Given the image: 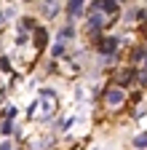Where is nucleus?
<instances>
[{
  "label": "nucleus",
  "mask_w": 147,
  "mask_h": 150,
  "mask_svg": "<svg viewBox=\"0 0 147 150\" xmlns=\"http://www.w3.org/2000/svg\"><path fill=\"white\" fill-rule=\"evenodd\" d=\"M118 46H120V38H118V35H107V38H99V40H94V48H96L102 56H115Z\"/></svg>",
  "instance_id": "f257e3e1"
},
{
  "label": "nucleus",
  "mask_w": 147,
  "mask_h": 150,
  "mask_svg": "<svg viewBox=\"0 0 147 150\" xmlns=\"http://www.w3.org/2000/svg\"><path fill=\"white\" fill-rule=\"evenodd\" d=\"M32 40H35V46H38V48L48 46V30H46V27H38V30H35V35H32Z\"/></svg>",
  "instance_id": "0eeeda50"
},
{
  "label": "nucleus",
  "mask_w": 147,
  "mask_h": 150,
  "mask_svg": "<svg viewBox=\"0 0 147 150\" xmlns=\"http://www.w3.org/2000/svg\"><path fill=\"white\" fill-rule=\"evenodd\" d=\"M123 102H126V91L120 86H113V88L104 91V105L107 107H120Z\"/></svg>",
  "instance_id": "f03ea898"
},
{
  "label": "nucleus",
  "mask_w": 147,
  "mask_h": 150,
  "mask_svg": "<svg viewBox=\"0 0 147 150\" xmlns=\"http://www.w3.org/2000/svg\"><path fill=\"white\" fill-rule=\"evenodd\" d=\"M118 3H128V0H118Z\"/></svg>",
  "instance_id": "a211bd4d"
},
{
  "label": "nucleus",
  "mask_w": 147,
  "mask_h": 150,
  "mask_svg": "<svg viewBox=\"0 0 147 150\" xmlns=\"http://www.w3.org/2000/svg\"><path fill=\"white\" fill-rule=\"evenodd\" d=\"M0 70H6V72L11 70V59H8V56H3V59H0Z\"/></svg>",
  "instance_id": "4468645a"
},
{
  "label": "nucleus",
  "mask_w": 147,
  "mask_h": 150,
  "mask_svg": "<svg viewBox=\"0 0 147 150\" xmlns=\"http://www.w3.org/2000/svg\"><path fill=\"white\" fill-rule=\"evenodd\" d=\"M0 150H13V147H11L8 142H6V145H0Z\"/></svg>",
  "instance_id": "dca6fc26"
},
{
  "label": "nucleus",
  "mask_w": 147,
  "mask_h": 150,
  "mask_svg": "<svg viewBox=\"0 0 147 150\" xmlns=\"http://www.w3.org/2000/svg\"><path fill=\"white\" fill-rule=\"evenodd\" d=\"M53 3H56V0H46V6H53Z\"/></svg>",
  "instance_id": "f3484780"
},
{
  "label": "nucleus",
  "mask_w": 147,
  "mask_h": 150,
  "mask_svg": "<svg viewBox=\"0 0 147 150\" xmlns=\"http://www.w3.org/2000/svg\"><path fill=\"white\" fill-rule=\"evenodd\" d=\"M75 126V118H64V121H59V129L62 131H67V129H72Z\"/></svg>",
  "instance_id": "f8f14e48"
},
{
  "label": "nucleus",
  "mask_w": 147,
  "mask_h": 150,
  "mask_svg": "<svg viewBox=\"0 0 147 150\" xmlns=\"http://www.w3.org/2000/svg\"><path fill=\"white\" fill-rule=\"evenodd\" d=\"M83 6H86V0H70V3H67V19H70V24H72V19H78L83 13Z\"/></svg>",
  "instance_id": "7ed1b4c3"
},
{
  "label": "nucleus",
  "mask_w": 147,
  "mask_h": 150,
  "mask_svg": "<svg viewBox=\"0 0 147 150\" xmlns=\"http://www.w3.org/2000/svg\"><path fill=\"white\" fill-rule=\"evenodd\" d=\"M134 78H136V67H134V64H128V67L118 75V83H115V86H120V88H123V86H128V83H131Z\"/></svg>",
  "instance_id": "20e7f679"
},
{
  "label": "nucleus",
  "mask_w": 147,
  "mask_h": 150,
  "mask_svg": "<svg viewBox=\"0 0 147 150\" xmlns=\"http://www.w3.org/2000/svg\"><path fill=\"white\" fill-rule=\"evenodd\" d=\"M102 13L115 19V16L120 13V3H118V0H102Z\"/></svg>",
  "instance_id": "39448f33"
},
{
  "label": "nucleus",
  "mask_w": 147,
  "mask_h": 150,
  "mask_svg": "<svg viewBox=\"0 0 147 150\" xmlns=\"http://www.w3.org/2000/svg\"><path fill=\"white\" fill-rule=\"evenodd\" d=\"M144 51H147V46H144Z\"/></svg>",
  "instance_id": "6ab92c4d"
},
{
  "label": "nucleus",
  "mask_w": 147,
  "mask_h": 150,
  "mask_svg": "<svg viewBox=\"0 0 147 150\" xmlns=\"http://www.w3.org/2000/svg\"><path fill=\"white\" fill-rule=\"evenodd\" d=\"M3 118H6V121L16 118V107H8V110H3Z\"/></svg>",
  "instance_id": "ddd939ff"
},
{
  "label": "nucleus",
  "mask_w": 147,
  "mask_h": 150,
  "mask_svg": "<svg viewBox=\"0 0 147 150\" xmlns=\"http://www.w3.org/2000/svg\"><path fill=\"white\" fill-rule=\"evenodd\" d=\"M19 27H22V30H32V32L38 30V24H35V19H22V24H19Z\"/></svg>",
  "instance_id": "9b49d317"
},
{
  "label": "nucleus",
  "mask_w": 147,
  "mask_h": 150,
  "mask_svg": "<svg viewBox=\"0 0 147 150\" xmlns=\"http://www.w3.org/2000/svg\"><path fill=\"white\" fill-rule=\"evenodd\" d=\"M0 131H3V134H11V131H13V126H11V121H3V129H0Z\"/></svg>",
  "instance_id": "2eb2a0df"
},
{
  "label": "nucleus",
  "mask_w": 147,
  "mask_h": 150,
  "mask_svg": "<svg viewBox=\"0 0 147 150\" xmlns=\"http://www.w3.org/2000/svg\"><path fill=\"white\" fill-rule=\"evenodd\" d=\"M144 62H147V51H144V46H134V48H131V64L139 67V64H144Z\"/></svg>",
  "instance_id": "423d86ee"
},
{
  "label": "nucleus",
  "mask_w": 147,
  "mask_h": 150,
  "mask_svg": "<svg viewBox=\"0 0 147 150\" xmlns=\"http://www.w3.org/2000/svg\"><path fill=\"white\" fill-rule=\"evenodd\" d=\"M72 38H75V27H72V24H64L62 30H59V40H72Z\"/></svg>",
  "instance_id": "6e6552de"
},
{
  "label": "nucleus",
  "mask_w": 147,
  "mask_h": 150,
  "mask_svg": "<svg viewBox=\"0 0 147 150\" xmlns=\"http://www.w3.org/2000/svg\"><path fill=\"white\" fill-rule=\"evenodd\" d=\"M131 145H134L136 150H147V131H142V134H136V137L131 139Z\"/></svg>",
  "instance_id": "9d476101"
},
{
  "label": "nucleus",
  "mask_w": 147,
  "mask_h": 150,
  "mask_svg": "<svg viewBox=\"0 0 147 150\" xmlns=\"http://www.w3.org/2000/svg\"><path fill=\"white\" fill-rule=\"evenodd\" d=\"M64 54H67V43L64 40H56L51 46V56H53V59H56V56H64Z\"/></svg>",
  "instance_id": "1a4fd4ad"
}]
</instances>
